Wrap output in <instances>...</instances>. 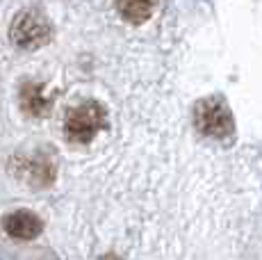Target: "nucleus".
<instances>
[{"mask_svg":"<svg viewBox=\"0 0 262 260\" xmlns=\"http://www.w3.org/2000/svg\"><path fill=\"white\" fill-rule=\"evenodd\" d=\"M105 119H107V112H105L103 105L96 101H84L67 114L64 133L71 142H92L96 133L105 128Z\"/></svg>","mask_w":262,"mask_h":260,"instance_id":"nucleus-1","label":"nucleus"},{"mask_svg":"<svg viewBox=\"0 0 262 260\" xmlns=\"http://www.w3.org/2000/svg\"><path fill=\"white\" fill-rule=\"evenodd\" d=\"M9 39H12L14 46L25 48V51H32L39 48L50 39V23L46 16H41L39 12H21L14 18L12 28H9Z\"/></svg>","mask_w":262,"mask_h":260,"instance_id":"nucleus-2","label":"nucleus"},{"mask_svg":"<svg viewBox=\"0 0 262 260\" xmlns=\"http://www.w3.org/2000/svg\"><path fill=\"white\" fill-rule=\"evenodd\" d=\"M194 123L208 137H228L233 133V114L219 98H203L196 103Z\"/></svg>","mask_w":262,"mask_h":260,"instance_id":"nucleus-3","label":"nucleus"},{"mask_svg":"<svg viewBox=\"0 0 262 260\" xmlns=\"http://www.w3.org/2000/svg\"><path fill=\"white\" fill-rule=\"evenodd\" d=\"M3 226H5V231L12 235V237H16V240H34L39 233H41L43 224L34 212L16 210V212H12V214L5 217Z\"/></svg>","mask_w":262,"mask_h":260,"instance_id":"nucleus-4","label":"nucleus"},{"mask_svg":"<svg viewBox=\"0 0 262 260\" xmlns=\"http://www.w3.org/2000/svg\"><path fill=\"white\" fill-rule=\"evenodd\" d=\"M21 105L30 117H43L50 110V101L43 96L41 84L37 82H28L21 89Z\"/></svg>","mask_w":262,"mask_h":260,"instance_id":"nucleus-5","label":"nucleus"},{"mask_svg":"<svg viewBox=\"0 0 262 260\" xmlns=\"http://www.w3.org/2000/svg\"><path fill=\"white\" fill-rule=\"evenodd\" d=\"M119 14L133 26L146 23L155 9V0H117Z\"/></svg>","mask_w":262,"mask_h":260,"instance_id":"nucleus-6","label":"nucleus"},{"mask_svg":"<svg viewBox=\"0 0 262 260\" xmlns=\"http://www.w3.org/2000/svg\"><path fill=\"white\" fill-rule=\"evenodd\" d=\"M100 260H121V258H117V256H112V253H110V256H105V258H100Z\"/></svg>","mask_w":262,"mask_h":260,"instance_id":"nucleus-7","label":"nucleus"}]
</instances>
